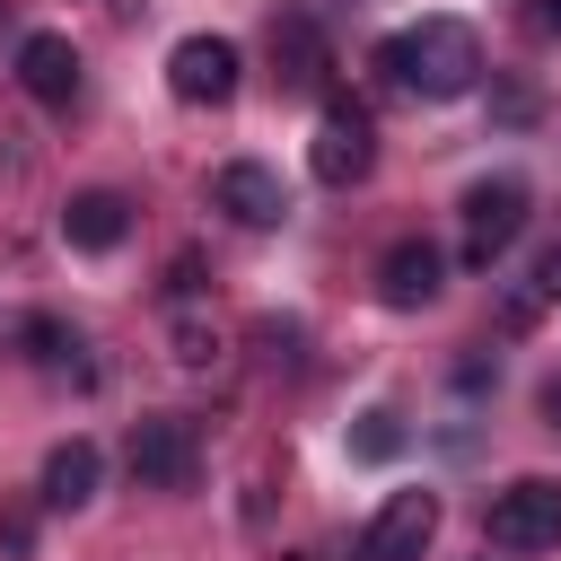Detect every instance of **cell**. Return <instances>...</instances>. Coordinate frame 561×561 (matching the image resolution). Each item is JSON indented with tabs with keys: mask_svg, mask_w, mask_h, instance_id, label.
<instances>
[{
	"mask_svg": "<svg viewBox=\"0 0 561 561\" xmlns=\"http://www.w3.org/2000/svg\"><path fill=\"white\" fill-rule=\"evenodd\" d=\"M377 61H386L394 88H412V96H465V88L482 79V44H473L465 18H421V26L394 35Z\"/></svg>",
	"mask_w": 561,
	"mask_h": 561,
	"instance_id": "6da1fadb",
	"label": "cell"
},
{
	"mask_svg": "<svg viewBox=\"0 0 561 561\" xmlns=\"http://www.w3.org/2000/svg\"><path fill=\"white\" fill-rule=\"evenodd\" d=\"M307 167H316V184H359L368 167H377V123H368V105H351V96H333L324 114H316V140H307Z\"/></svg>",
	"mask_w": 561,
	"mask_h": 561,
	"instance_id": "7a4b0ae2",
	"label": "cell"
},
{
	"mask_svg": "<svg viewBox=\"0 0 561 561\" xmlns=\"http://www.w3.org/2000/svg\"><path fill=\"white\" fill-rule=\"evenodd\" d=\"M131 473H140L149 491H193V473H202V430H193L184 412L131 421Z\"/></svg>",
	"mask_w": 561,
	"mask_h": 561,
	"instance_id": "3957f363",
	"label": "cell"
},
{
	"mask_svg": "<svg viewBox=\"0 0 561 561\" xmlns=\"http://www.w3.org/2000/svg\"><path fill=\"white\" fill-rule=\"evenodd\" d=\"M491 543L500 552H552L561 543V482L526 473V482L491 491Z\"/></svg>",
	"mask_w": 561,
	"mask_h": 561,
	"instance_id": "277c9868",
	"label": "cell"
},
{
	"mask_svg": "<svg viewBox=\"0 0 561 561\" xmlns=\"http://www.w3.org/2000/svg\"><path fill=\"white\" fill-rule=\"evenodd\" d=\"M517 228H526V184H517V175H482V184L465 193V263L491 272V263L517 245Z\"/></svg>",
	"mask_w": 561,
	"mask_h": 561,
	"instance_id": "5b68a950",
	"label": "cell"
},
{
	"mask_svg": "<svg viewBox=\"0 0 561 561\" xmlns=\"http://www.w3.org/2000/svg\"><path fill=\"white\" fill-rule=\"evenodd\" d=\"M430 535H438V491H394V500L368 517L359 561H421V552H430Z\"/></svg>",
	"mask_w": 561,
	"mask_h": 561,
	"instance_id": "8992f818",
	"label": "cell"
},
{
	"mask_svg": "<svg viewBox=\"0 0 561 561\" xmlns=\"http://www.w3.org/2000/svg\"><path fill=\"white\" fill-rule=\"evenodd\" d=\"M167 88H175L184 105H228V96H237V44H228V35H184V44L167 53Z\"/></svg>",
	"mask_w": 561,
	"mask_h": 561,
	"instance_id": "52a82bcc",
	"label": "cell"
},
{
	"mask_svg": "<svg viewBox=\"0 0 561 561\" xmlns=\"http://www.w3.org/2000/svg\"><path fill=\"white\" fill-rule=\"evenodd\" d=\"M210 202H219L237 228H280V219H289L280 175H272V167H254V158H228V167L210 175Z\"/></svg>",
	"mask_w": 561,
	"mask_h": 561,
	"instance_id": "ba28073f",
	"label": "cell"
},
{
	"mask_svg": "<svg viewBox=\"0 0 561 561\" xmlns=\"http://www.w3.org/2000/svg\"><path fill=\"white\" fill-rule=\"evenodd\" d=\"M438 280H447V254H438L430 237H394V245H386V263H377V298H386V307H403V316H412V307H430V298H438Z\"/></svg>",
	"mask_w": 561,
	"mask_h": 561,
	"instance_id": "9c48e42d",
	"label": "cell"
},
{
	"mask_svg": "<svg viewBox=\"0 0 561 561\" xmlns=\"http://www.w3.org/2000/svg\"><path fill=\"white\" fill-rule=\"evenodd\" d=\"M18 88H26L35 105H70V96H79V53H70V35H26V44H18Z\"/></svg>",
	"mask_w": 561,
	"mask_h": 561,
	"instance_id": "30bf717a",
	"label": "cell"
},
{
	"mask_svg": "<svg viewBox=\"0 0 561 561\" xmlns=\"http://www.w3.org/2000/svg\"><path fill=\"white\" fill-rule=\"evenodd\" d=\"M61 237L79 245V254H114L123 237H131V202L123 193H70V210H61Z\"/></svg>",
	"mask_w": 561,
	"mask_h": 561,
	"instance_id": "8fae6325",
	"label": "cell"
},
{
	"mask_svg": "<svg viewBox=\"0 0 561 561\" xmlns=\"http://www.w3.org/2000/svg\"><path fill=\"white\" fill-rule=\"evenodd\" d=\"M272 61H280L289 88H316V79H324V35H316L307 9H280V18H272Z\"/></svg>",
	"mask_w": 561,
	"mask_h": 561,
	"instance_id": "7c38bea8",
	"label": "cell"
},
{
	"mask_svg": "<svg viewBox=\"0 0 561 561\" xmlns=\"http://www.w3.org/2000/svg\"><path fill=\"white\" fill-rule=\"evenodd\" d=\"M96 500V447L88 438H61L44 456V508H88Z\"/></svg>",
	"mask_w": 561,
	"mask_h": 561,
	"instance_id": "4fadbf2b",
	"label": "cell"
},
{
	"mask_svg": "<svg viewBox=\"0 0 561 561\" xmlns=\"http://www.w3.org/2000/svg\"><path fill=\"white\" fill-rule=\"evenodd\" d=\"M18 342H26V351H35L44 368H79V377H88V359H79V333H70V324H53V316H35V324H26Z\"/></svg>",
	"mask_w": 561,
	"mask_h": 561,
	"instance_id": "5bb4252c",
	"label": "cell"
},
{
	"mask_svg": "<svg viewBox=\"0 0 561 561\" xmlns=\"http://www.w3.org/2000/svg\"><path fill=\"white\" fill-rule=\"evenodd\" d=\"M403 447V421L394 412H359V430H351V456H368V465H386Z\"/></svg>",
	"mask_w": 561,
	"mask_h": 561,
	"instance_id": "9a60e30c",
	"label": "cell"
},
{
	"mask_svg": "<svg viewBox=\"0 0 561 561\" xmlns=\"http://www.w3.org/2000/svg\"><path fill=\"white\" fill-rule=\"evenodd\" d=\"M175 342H184V351H175V359H184V368H202V359H210V351H219V342H210V324H175Z\"/></svg>",
	"mask_w": 561,
	"mask_h": 561,
	"instance_id": "2e32d148",
	"label": "cell"
},
{
	"mask_svg": "<svg viewBox=\"0 0 561 561\" xmlns=\"http://www.w3.org/2000/svg\"><path fill=\"white\" fill-rule=\"evenodd\" d=\"M26 535H35V517H26V508H9V517H0V543H9V552H26Z\"/></svg>",
	"mask_w": 561,
	"mask_h": 561,
	"instance_id": "e0dca14e",
	"label": "cell"
},
{
	"mask_svg": "<svg viewBox=\"0 0 561 561\" xmlns=\"http://www.w3.org/2000/svg\"><path fill=\"white\" fill-rule=\"evenodd\" d=\"M535 289H543V298H561V245L543 254V272H535Z\"/></svg>",
	"mask_w": 561,
	"mask_h": 561,
	"instance_id": "ac0fdd59",
	"label": "cell"
},
{
	"mask_svg": "<svg viewBox=\"0 0 561 561\" xmlns=\"http://www.w3.org/2000/svg\"><path fill=\"white\" fill-rule=\"evenodd\" d=\"M535 26H543V35L561 44V0H535Z\"/></svg>",
	"mask_w": 561,
	"mask_h": 561,
	"instance_id": "d6986e66",
	"label": "cell"
},
{
	"mask_svg": "<svg viewBox=\"0 0 561 561\" xmlns=\"http://www.w3.org/2000/svg\"><path fill=\"white\" fill-rule=\"evenodd\" d=\"M543 430H561V377L543 386Z\"/></svg>",
	"mask_w": 561,
	"mask_h": 561,
	"instance_id": "ffe728a7",
	"label": "cell"
},
{
	"mask_svg": "<svg viewBox=\"0 0 561 561\" xmlns=\"http://www.w3.org/2000/svg\"><path fill=\"white\" fill-rule=\"evenodd\" d=\"M280 561H307V552H280Z\"/></svg>",
	"mask_w": 561,
	"mask_h": 561,
	"instance_id": "44dd1931",
	"label": "cell"
}]
</instances>
